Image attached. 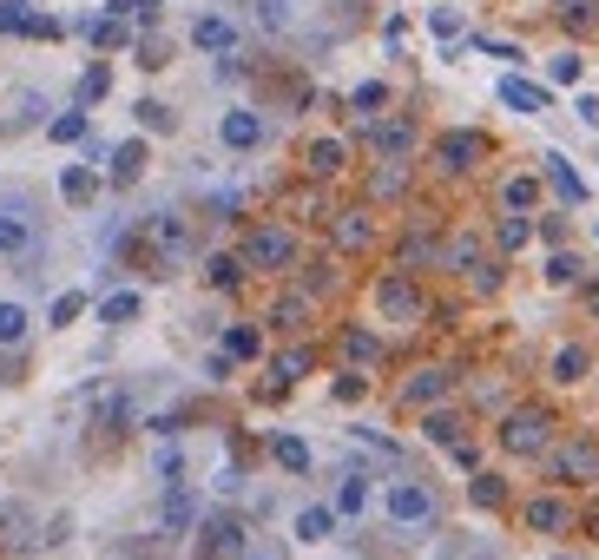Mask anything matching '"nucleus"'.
Listing matches in <instances>:
<instances>
[{
	"mask_svg": "<svg viewBox=\"0 0 599 560\" xmlns=\"http://www.w3.org/2000/svg\"><path fill=\"white\" fill-rule=\"evenodd\" d=\"M237 257H244V271H264V277H284L297 271V257H303V238L290 231L284 218H264L244 231V244H237Z\"/></svg>",
	"mask_w": 599,
	"mask_h": 560,
	"instance_id": "nucleus-1",
	"label": "nucleus"
},
{
	"mask_svg": "<svg viewBox=\"0 0 599 560\" xmlns=\"http://www.w3.org/2000/svg\"><path fill=\"white\" fill-rule=\"evenodd\" d=\"M553 429H560V422H553L547 402H514V409L501 416V429H494V435H501L507 455H527V462H540V455H547V448L560 442Z\"/></svg>",
	"mask_w": 599,
	"mask_h": 560,
	"instance_id": "nucleus-2",
	"label": "nucleus"
},
{
	"mask_svg": "<svg viewBox=\"0 0 599 560\" xmlns=\"http://www.w3.org/2000/svg\"><path fill=\"white\" fill-rule=\"evenodd\" d=\"M428 165L442 178H474L481 165H488V132H474V126H448L428 139Z\"/></svg>",
	"mask_w": 599,
	"mask_h": 560,
	"instance_id": "nucleus-3",
	"label": "nucleus"
},
{
	"mask_svg": "<svg viewBox=\"0 0 599 560\" xmlns=\"http://www.w3.org/2000/svg\"><path fill=\"white\" fill-rule=\"evenodd\" d=\"M369 297H376L382 323H395V330H415V323L428 317V297H422V284H415V271H382Z\"/></svg>",
	"mask_w": 599,
	"mask_h": 560,
	"instance_id": "nucleus-4",
	"label": "nucleus"
},
{
	"mask_svg": "<svg viewBox=\"0 0 599 560\" xmlns=\"http://www.w3.org/2000/svg\"><path fill=\"white\" fill-rule=\"evenodd\" d=\"M382 514H389L395 528H428V521H435V514H442V501H435V488H428V481H389V488H382Z\"/></svg>",
	"mask_w": 599,
	"mask_h": 560,
	"instance_id": "nucleus-5",
	"label": "nucleus"
},
{
	"mask_svg": "<svg viewBox=\"0 0 599 560\" xmlns=\"http://www.w3.org/2000/svg\"><path fill=\"white\" fill-rule=\"evenodd\" d=\"M540 462H547L553 481H580V488H593V481H599V442H593V435H567V442H553Z\"/></svg>",
	"mask_w": 599,
	"mask_h": 560,
	"instance_id": "nucleus-6",
	"label": "nucleus"
},
{
	"mask_svg": "<svg viewBox=\"0 0 599 560\" xmlns=\"http://www.w3.org/2000/svg\"><path fill=\"white\" fill-rule=\"evenodd\" d=\"M363 132H369V152H376V159H389V165H409L415 152H422V126H415V119H402V112H395V119H363Z\"/></svg>",
	"mask_w": 599,
	"mask_h": 560,
	"instance_id": "nucleus-7",
	"label": "nucleus"
},
{
	"mask_svg": "<svg viewBox=\"0 0 599 560\" xmlns=\"http://www.w3.org/2000/svg\"><path fill=\"white\" fill-rule=\"evenodd\" d=\"M376 238H382V224H376V205H349V211H330V244L343 257H363V251H376Z\"/></svg>",
	"mask_w": 599,
	"mask_h": 560,
	"instance_id": "nucleus-8",
	"label": "nucleus"
},
{
	"mask_svg": "<svg viewBox=\"0 0 599 560\" xmlns=\"http://www.w3.org/2000/svg\"><path fill=\"white\" fill-rule=\"evenodd\" d=\"M303 172H310V185L343 178L349 172V139H343V132H316V139L303 145Z\"/></svg>",
	"mask_w": 599,
	"mask_h": 560,
	"instance_id": "nucleus-9",
	"label": "nucleus"
},
{
	"mask_svg": "<svg viewBox=\"0 0 599 560\" xmlns=\"http://www.w3.org/2000/svg\"><path fill=\"white\" fill-rule=\"evenodd\" d=\"M264 139H270V126H264V112H251V106H231L218 119V145H224V152H257Z\"/></svg>",
	"mask_w": 599,
	"mask_h": 560,
	"instance_id": "nucleus-10",
	"label": "nucleus"
},
{
	"mask_svg": "<svg viewBox=\"0 0 599 560\" xmlns=\"http://www.w3.org/2000/svg\"><path fill=\"white\" fill-rule=\"evenodd\" d=\"M448 389H455V376L442 363H422V369H409V383L395 389V396H402V409H435Z\"/></svg>",
	"mask_w": 599,
	"mask_h": 560,
	"instance_id": "nucleus-11",
	"label": "nucleus"
},
{
	"mask_svg": "<svg viewBox=\"0 0 599 560\" xmlns=\"http://www.w3.org/2000/svg\"><path fill=\"white\" fill-rule=\"evenodd\" d=\"M521 521H527V534H567L580 514H573L567 495H534V501L521 508Z\"/></svg>",
	"mask_w": 599,
	"mask_h": 560,
	"instance_id": "nucleus-12",
	"label": "nucleus"
},
{
	"mask_svg": "<svg viewBox=\"0 0 599 560\" xmlns=\"http://www.w3.org/2000/svg\"><path fill=\"white\" fill-rule=\"evenodd\" d=\"M540 192H547V178H540V172H507L501 178V211H507V218H534Z\"/></svg>",
	"mask_w": 599,
	"mask_h": 560,
	"instance_id": "nucleus-13",
	"label": "nucleus"
},
{
	"mask_svg": "<svg viewBox=\"0 0 599 560\" xmlns=\"http://www.w3.org/2000/svg\"><path fill=\"white\" fill-rule=\"evenodd\" d=\"M494 93H501L507 112H521V119H534V112H553V93H547V86H534V80H521V73H501V86H494Z\"/></svg>",
	"mask_w": 599,
	"mask_h": 560,
	"instance_id": "nucleus-14",
	"label": "nucleus"
},
{
	"mask_svg": "<svg viewBox=\"0 0 599 560\" xmlns=\"http://www.w3.org/2000/svg\"><path fill=\"white\" fill-rule=\"evenodd\" d=\"M191 47L218 53V60H224V53H237V20L231 14H198V20H191Z\"/></svg>",
	"mask_w": 599,
	"mask_h": 560,
	"instance_id": "nucleus-15",
	"label": "nucleus"
},
{
	"mask_svg": "<svg viewBox=\"0 0 599 560\" xmlns=\"http://www.w3.org/2000/svg\"><path fill=\"white\" fill-rule=\"evenodd\" d=\"M547 376L560 389H580L586 376H593V350H586V343H560V350H553V363H547Z\"/></svg>",
	"mask_w": 599,
	"mask_h": 560,
	"instance_id": "nucleus-16",
	"label": "nucleus"
},
{
	"mask_svg": "<svg viewBox=\"0 0 599 560\" xmlns=\"http://www.w3.org/2000/svg\"><path fill=\"white\" fill-rule=\"evenodd\" d=\"M442 271H455V277L488 271V251H481V238H474V231H455V238L442 244Z\"/></svg>",
	"mask_w": 599,
	"mask_h": 560,
	"instance_id": "nucleus-17",
	"label": "nucleus"
},
{
	"mask_svg": "<svg viewBox=\"0 0 599 560\" xmlns=\"http://www.w3.org/2000/svg\"><path fill=\"white\" fill-rule=\"evenodd\" d=\"M27 244H33V218H27L20 198H7V205H0V257H20Z\"/></svg>",
	"mask_w": 599,
	"mask_h": 560,
	"instance_id": "nucleus-18",
	"label": "nucleus"
},
{
	"mask_svg": "<svg viewBox=\"0 0 599 560\" xmlns=\"http://www.w3.org/2000/svg\"><path fill=\"white\" fill-rule=\"evenodd\" d=\"M540 178H547L553 192H560V205H586V178L573 172V159H560V152H547V159H540Z\"/></svg>",
	"mask_w": 599,
	"mask_h": 560,
	"instance_id": "nucleus-19",
	"label": "nucleus"
},
{
	"mask_svg": "<svg viewBox=\"0 0 599 560\" xmlns=\"http://www.w3.org/2000/svg\"><path fill=\"white\" fill-rule=\"evenodd\" d=\"M422 435H428L435 448H455V442H468V416L435 402V409H422Z\"/></svg>",
	"mask_w": 599,
	"mask_h": 560,
	"instance_id": "nucleus-20",
	"label": "nucleus"
},
{
	"mask_svg": "<svg viewBox=\"0 0 599 560\" xmlns=\"http://www.w3.org/2000/svg\"><path fill=\"white\" fill-rule=\"evenodd\" d=\"M343 363L356 369V376H363V369H376V363H382V336L363 330V323H349V330H343Z\"/></svg>",
	"mask_w": 599,
	"mask_h": 560,
	"instance_id": "nucleus-21",
	"label": "nucleus"
},
{
	"mask_svg": "<svg viewBox=\"0 0 599 560\" xmlns=\"http://www.w3.org/2000/svg\"><path fill=\"white\" fill-rule=\"evenodd\" d=\"M422 264H442V238H435V224H415L409 238H402V264H395V271H422Z\"/></svg>",
	"mask_w": 599,
	"mask_h": 560,
	"instance_id": "nucleus-22",
	"label": "nucleus"
},
{
	"mask_svg": "<svg viewBox=\"0 0 599 560\" xmlns=\"http://www.w3.org/2000/svg\"><path fill=\"white\" fill-rule=\"evenodd\" d=\"M415 185V165H389L382 159L376 172H369V205H389V198H402Z\"/></svg>",
	"mask_w": 599,
	"mask_h": 560,
	"instance_id": "nucleus-23",
	"label": "nucleus"
},
{
	"mask_svg": "<svg viewBox=\"0 0 599 560\" xmlns=\"http://www.w3.org/2000/svg\"><path fill=\"white\" fill-rule=\"evenodd\" d=\"M191 521H198V495H191L185 481L178 488H165V508H158V528H172V534H185Z\"/></svg>",
	"mask_w": 599,
	"mask_h": 560,
	"instance_id": "nucleus-24",
	"label": "nucleus"
},
{
	"mask_svg": "<svg viewBox=\"0 0 599 560\" xmlns=\"http://www.w3.org/2000/svg\"><path fill=\"white\" fill-rule=\"evenodd\" d=\"M428 33H435V40H468V14H461L455 0H435V7H428Z\"/></svg>",
	"mask_w": 599,
	"mask_h": 560,
	"instance_id": "nucleus-25",
	"label": "nucleus"
},
{
	"mask_svg": "<svg viewBox=\"0 0 599 560\" xmlns=\"http://www.w3.org/2000/svg\"><path fill=\"white\" fill-rule=\"evenodd\" d=\"M224 356H231V363H257V356H264V330H257V323H231V330H224Z\"/></svg>",
	"mask_w": 599,
	"mask_h": 560,
	"instance_id": "nucleus-26",
	"label": "nucleus"
},
{
	"mask_svg": "<svg viewBox=\"0 0 599 560\" xmlns=\"http://www.w3.org/2000/svg\"><path fill=\"white\" fill-rule=\"evenodd\" d=\"M99 185H106V172H93V165H66V172H60V198H66V205H86Z\"/></svg>",
	"mask_w": 599,
	"mask_h": 560,
	"instance_id": "nucleus-27",
	"label": "nucleus"
},
{
	"mask_svg": "<svg viewBox=\"0 0 599 560\" xmlns=\"http://www.w3.org/2000/svg\"><path fill=\"white\" fill-rule=\"evenodd\" d=\"M139 172H145V139L112 145V165H106V178H112V185H132Z\"/></svg>",
	"mask_w": 599,
	"mask_h": 560,
	"instance_id": "nucleus-28",
	"label": "nucleus"
},
{
	"mask_svg": "<svg viewBox=\"0 0 599 560\" xmlns=\"http://www.w3.org/2000/svg\"><path fill=\"white\" fill-rule=\"evenodd\" d=\"M205 284L211 290H237V284H244V257H237V251H211L205 257Z\"/></svg>",
	"mask_w": 599,
	"mask_h": 560,
	"instance_id": "nucleus-29",
	"label": "nucleus"
},
{
	"mask_svg": "<svg viewBox=\"0 0 599 560\" xmlns=\"http://www.w3.org/2000/svg\"><path fill=\"white\" fill-rule=\"evenodd\" d=\"M231 554H244V528H237V521H211L205 528V560H231Z\"/></svg>",
	"mask_w": 599,
	"mask_h": 560,
	"instance_id": "nucleus-30",
	"label": "nucleus"
},
{
	"mask_svg": "<svg viewBox=\"0 0 599 560\" xmlns=\"http://www.w3.org/2000/svg\"><path fill=\"white\" fill-rule=\"evenodd\" d=\"M330 534H336V508H323V501H310V508H303L297 514V541H330Z\"/></svg>",
	"mask_w": 599,
	"mask_h": 560,
	"instance_id": "nucleus-31",
	"label": "nucleus"
},
{
	"mask_svg": "<svg viewBox=\"0 0 599 560\" xmlns=\"http://www.w3.org/2000/svg\"><path fill=\"white\" fill-rule=\"evenodd\" d=\"M547 80H553V86H580V80H586V53H580V47H560V53L547 60Z\"/></svg>",
	"mask_w": 599,
	"mask_h": 560,
	"instance_id": "nucleus-32",
	"label": "nucleus"
},
{
	"mask_svg": "<svg viewBox=\"0 0 599 560\" xmlns=\"http://www.w3.org/2000/svg\"><path fill=\"white\" fill-rule=\"evenodd\" d=\"M86 126H93V119H86V106H66L60 119H47V139H53V145H79V139H86Z\"/></svg>",
	"mask_w": 599,
	"mask_h": 560,
	"instance_id": "nucleus-33",
	"label": "nucleus"
},
{
	"mask_svg": "<svg viewBox=\"0 0 599 560\" xmlns=\"http://www.w3.org/2000/svg\"><path fill=\"white\" fill-rule=\"evenodd\" d=\"M330 508H336V521H356V514L369 508V481H363V475H349L343 488H336V501H330Z\"/></svg>",
	"mask_w": 599,
	"mask_h": 560,
	"instance_id": "nucleus-34",
	"label": "nucleus"
},
{
	"mask_svg": "<svg viewBox=\"0 0 599 560\" xmlns=\"http://www.w3.org/2000/svg\"><path fill=\"white\" fill-rule=\"evenodd\" d=\"M316 310V297L310 290H290V297H277V310H270V323H277V330H297L303 317H310Z\"/></svg>",
	"mask_w": 599,
	"mask_h": 560,
	"instance_id": "nucleus-35",
	"label": "nucleus"
},
{
	"mask_svg": "<svg viewBox=\"0 0 599 560\" xmlns=\"http://www.w3.org/2000/svg\"><path fill=\"white\" fill-rule=\"evenodd\" d=\"M33 20H40L33 0H0V33H27L33 40Z\"/></svg>",
	"mask_w": 599,
	"mask_h": 560,
	"instance_id": "nucleus-36",
	"label": "nucleus"
},
{
	"mask_svg": "<svg viewBox=\"0 0 599 560\" xmlns=\"http://www.w3.org/2000/svg\"><path fill=\"white\" fill-rule=\"evenodd\" d=\"M79 317H86V290H60L53 310H47V323H53V330H73Z\"/></svg>",
	"mask_w": 599,
	"mask_h": 560,
	"instance_id": "nucleus-37",
	"label": "nucleus"
},
{
	"mask_svg": "<svg viewBox=\"0 0 599 560\" xmlns=\"http://www.w3.org/2000/svg\"><path fill=\"white\" fill-rule=\"evenodd\" d=\"M139 310H145V297H139V290H112L106 304H99V323H132Z\"/></svg>",
	"mask_w": 599,
	"mask_h": 560,
	"instance_id": "nucleus-38",
	"label": "nucleus"
},
{
	"mask_svg": "<svg viewBox=\"0 0 599 560\" xmlns=\"http://www.w3.org/2000/svg\"><path fill=\"white\" fill-rule=\"evenodd\" d=\"M251 7H257V27L264 33H284L297 20V0H251Z\"/></svg>",
	"mask_w": 599,
	"mask_h": 560,
	"instance_id": "nucleus-39",
	"label": "nucleus"
},
{
	"mask_svg": "<svg viewBox=\"0 0 599 560\" xmlns=\"http://www.w3.org/2000/svg\"><path fill=\"white\" fill-rule=\"evenodd\" d=\"M27 330H33L27 304H0V343H7V350H14V343H27Z\"/></svg>",
	"mask_w": 599,
	"mask_h": 560,
	"instance_id": "nucleus-40",
	"label": "nucleus"
},
{
	"mask_svg": "<svg viewBox=\"0 0 599 560\" xmlns=\"http://www.w3.org/2000/svg\"><path fill=\"white\" fill-rule=\"evenodd\" d=\"M349 106H356V119H376V112L389 106V86H382V80H363L356 93H349Z\"/></svg>",
	"mask_w": 599,
	"mask_h": 560,
	"instance_id": "nucleus-41",
	"label": "nucleus"
},
{
	"mask_svg": "<svg viewBox=\"0 0 599 560\" xmlns=\"http://www.w3.org/2000/svg\"><path fill=\"white\" fill-rule=\"evenodd\" d=\"M270 455H277L290 475H303V468H310V448H303V435H277V442H270Z\"/></svg>",
	"mask_w": 599,
	"mask_h": 560,
	"instance_id": "nucleus-42",
	"label": "nucleus"
},
{
	"mask_svg": "<svg viewBox=\"0 0 599 560\" xmlns=\"http://www.w3.org/2000/svg\"><path fill=\"white\" fill-rule=\"evenodd\" d=\"M310 363H316L310 350H277V363H270V369H277V383H303V376H310Z\"/></svg>",
	"mask_w": 599,
	"mask_h": 560,
	"instance_id": "nucleus-43",
	"label": "nucleus"
},
{
	"mask_svg": "<svg viewBox=\"0 0 599 560\" xmlns=\"http://www.w3.org/2000/svg\"><path fill=\"white\" fill-rule=\"evenodd\" d=\"M468 47H481L488 60H507V66H521V60H527V53L514 47V40H494V33H468Z\"/></svg>",
	"mask_w": 599,
	"mask_h": 560,
	"instance_id": "nucleus-44",
	"label": "nucleus"
},
{
	"mask_svg": "<svg viewBox=\"0 0 599 560\" xmlns=\"http://www.w3.org/2000/svg\"><path fill=\"white\" fill-rule=\"evenodd\" d=\"M152 468H158V481H165V488H178V475H185V448L165 442V448L152 455Z\"/></svg>",
	"mask_w": 599,
	"mask_h": 560,
	"instance_id": "nucleus-45",
	"label": "nucleus"
},
{
	"mask_svg": "<svg viewBox=\"0 0 599 560\" xmlns=\"http://www.w3.org/2000/svg\"><path fill=\"white\" fill-rule=\"evenodd\" d=\"M494 238H501V251H527V238H534V218H507V211H501V231H494Z\"/></svg>",
	"mask_w": 599,
	"mask_h": 560,
	"instance_id": "nucleus-46",
	"label": "nucleus"
},
{
	"mask_svg": "<svg viewBox=\"0 0 599 560\" xmlns=\"http://www.w3.org/2000/svg\"><path fill=\"white\" fill-rule=\"evenodd\" d=\"M580 277H586V264L573 251H553L547 257V284H580Z\"/></svg>",
	"mask_w": 599,
	"mask_h": 560,
	"instance_id": "nucleus-47",
	"label": "nucleus"
},
{
	"mask_svg": "<svg viewBox=\"0 0 599 560\" xmlns=\"http://www.w3.org/2000/svg\"><path fill=\"white\" fill-rule=\"evenodd\" d=\"M468 501H474V508H501V501H507L501 475H474V481H468Z\"/></svg>",
	"mask_w": 599,
	"mask_h": 560,
	"instance_id": "nucleus-48",
	"label": "nucleus"
},
{
	"mask_svg": "<svg viewBox=\"0 0 599 560\" xmlns=\"http://www.w3.org/2000/svg\"><path fill=\"white\" fill-rule=\"evenodd\" d=\"M106 86H112L106 66H86V80H79V99H73V106H93V99H106Z\"/></svg>",
	"mask_w": 599,
	"mask_h": 560,
	"instance_id": "nucleus-49",
	"label": "nucleus"
},
{
	"mask_svg": "<svg viewBox=\"0 0 599 560\" xmlns=\"http://www.w3.org/2000/svg\"><path fill=\"white\" fill-rule=\"evenodd\" d=\"M139 126H145V132H172V106L145 99V106H139Z\"/></svg>",
	"mask_w": 599,
	"mask_h": 560,
	"instance_id": "nucleus-50",
	"label": "nucleus"
},
{
	"mask_svg": "<svg viewBox=\"0 0 599 560\" xmlns=\"http://www.w3.org/2000/svg\"><path fill=\"white\" fill-rule=\"evenodd\" d=\"M231 369H237V363H231L224 350H218V356H205V376H211V383H231Z\"/></svg>",
	"mask_w": 599,
	"mask_h": 560,
	"instance_id": "nucleus-51",
	"label": "nucleus"
},
{
	"mask_svg": "<svg viewBox=\"0 0 599 560\" xmlns=\"http://www.w3.org/2000/svg\"><path fill=\"white\" fill-rule=\"evenodd\" d=\"M14 112H20V119H27V126H33V119L47 112V99H40V93H20V99H14Z\"/></svg>",
	"mask_w": 599,
	"mask_h": 560,
	"instance_id": "nucleus-52",
	"label": "nucleus"
},
{
	"mask_svg": "<svg viewBox=\"0 0 599 560\" xmlns=\"http://www.w3.org/2000/svg\"><path fill=\"white\" fill-rule=\"evenodd\" d=\"M363 389H369V383H363V376H356V369H349L343 383H336V396H343V402H363Z\"/></svg>",
	"mask_w": 599,
	"mask_h": 560,
	"instance_id": "nucleus-53",
	"label": "nucleus"
},
{
	"mask_svg": "<svg viewBox=\"0 0 599 560\" xmlns=\"http://www.w3.org/2000/svg\"><path fill=\"white\" fill-rule=\"evenodd\" d=\"M573 112H580L586 126H599V99H593V93H580V99H573Z\"/></svg>",
	"mask_w": 599,
	"mask_h": 560,
	"instance_id": "nucleus-54",
	"label": "nucleus"
},
{
	"mask_svg": "<svg viewBox=\"0 0 599 560\" xmlns=\"http://www.w3.org/2000/svg\"><path fill=\"white\" fill-rule=\"evenodd\" d=\"M553 14H580V7H599V0H547Z\"/></svg>",
	"mask_w": 599,
	"mask_h": 560,
	"instance_id": "nucleus-55",
	"label": "nucleus"
}]
</instances>
